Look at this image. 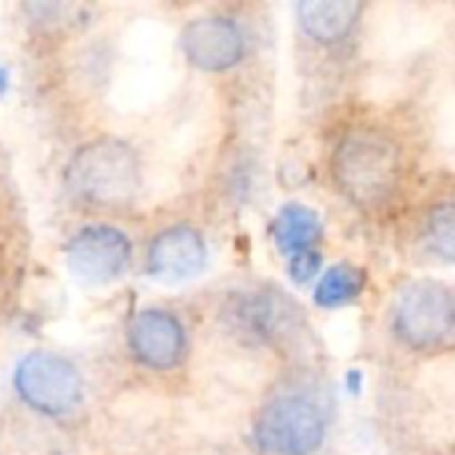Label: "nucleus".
<instances>
[{
	"label": "nucleus",
	"instance_id": "f257e3e1",
	"mask_svg": "<svg viewBox=\"0 0 455 455\" xmlns=\"http://www.w3.org/2000/svg\"><path fill=\"white\" fill-rule=\"evenodd\" d=\"M331 173L347 200H352L357 208L373 211L384 205L400 187V149L376 128H355L333 149Z\"/></svg>",
	"mask_w": 455,
	"mask_h": 455
},
{
	"label": "nucleus",
	"instance_id": "f03ea898",
	"mask_svg": "<svg viewBox=\"0 0 455 455\" xmlns=\"http://www.w3.org/2000/svg\"><path fill=\"white\" fill-rule=\"evenodd\" d=\"M139 157L120 139H96L77 149L64 171L69 195L80 203L115 208L139 192Z\"/></svg>",
	"mask_w": 455,
	"mask_h": 455
},
{
	"label": "nucleus",
	"instance_id": "7ed1b4c3",
	"mask_svg": "<svg viewBox=\"0 0 455 455\" xmlns=\"http://www.w3.org/2000/svg\"><path fill=\"white\" fill-rule=\"evenodd\" d=\"M253 435L267 455H315L328 435L325 405L312 392L288 387L264 403Z\"/></svg>",
	"mask_w": 455,
	"mask_h": 455
},
{
	"label": "nucleus",
	"instance_id": "20e7f679",
	"mask_svg": "<svg viewBox=\"0 0 455 455\" xmlns=\"http://www.w3.org/2000/svg\"><path fill=\"white\" fill-rule=\"evenodd\" d=\"M392 328L411 349H435L445 344L455 336V293L432 280L408 283L395 299Z\"/></svg>",
	"mask_w": 455,
	"mask_h": 455
},
{
	"label": "nucleus",
	"instance_id": "39448f33",
	"mask_svg": "<svg viewBox=\"0 0 455 455\" xmlns=\"http://www.w3.org/2000/svg\"><path fill=\"white\" fill-rule=\"evenodd\" d=\"M16 395L43 416H67L83 400V379L72 363L51 352L27 355L13 373Z\"/></svg>",
	"mask_w": 455,
	"mask_h": 455
},
{
	"label": "nucleus",
	"instance_id": "423d86ee",
	"mask_svg": "<svg viewBox=\"0 0 455 455\" xmlns=\"http://www.w3.org/2000/svg\"><path fill=\"white\" fill-rule=\"evenodd\" d=\"M131 261L128 237L107 224H93L80 229L67 245V264L72 275L83 283H109L117 280Z\"/></svg>",
	"mask_w": 455,
	"mask_h": 455
},
{
	"label": "nucleus",
	"instance_id": "0eeeda50",
	"mask_svg": "<svg viewBox=\"0 0 455 455\" xmlns=\"http://www.w3.org/2000/svg\"><path fill=\"white\" fill-rule=\"evenodd\" d=\"M181 51L192 67L224 72L245 56V35L229 16H200L184 27Z\"/></svg>",
	"mask_w": 455,
	"mask_h": 455
},
{
	"label": "nucleus",
	"instance_id": "6e6552de",
	"mask_svg": "<svg viewBox=\"0 0 455 455\" xmlns=\"http://www.w3.org/2000/svg\"><path fill=\"white\" fill-rule=\"evenodd\" d=\"M128 347L141 365L152 371H171L187 352V333L173 315L163 309H147L131 320Z\"/></svg>",
	"mask_w": 455,
	"mask_h": 455
},
{
	"label": "nucleus",
	"instance_id": "1a4fd4ad",
	"mask_svg": "<svg viewBox=\"0 0 455 455\" xmlns=\"http://www.w3.org/2000/svg\"><path fill=\"white\" fill-rule=\"evenodd\" d=\"M299 309L288 301L280 291H259L251 296H243L235 304L232 323L251 339L267 341V344H283V339H293L299 328Z\"/></svg>",
	"mask_w": 455,
	"mask_h": 455
},
{
	"label": "nucleus",
	"instance_id": "9d476101",
	"mask_svg": "<svg viewBox=\"0 0 455 455\" xmlns=\"http://www.w3.org/2000/svg\"><path fill=\"white\" fill-rule=\"evenodd\" d=\"M205 240L192 227H171L160 232L147 251V272L157 280H189L205 267Z\"/></svg>",
	"mask_w": 455,
	"mask_h": 455
},
{
	"label": "nucleus",
	"instance_id": "9b49d317",
	"mask_svg": "<svg viewBox=\"0 0 455 455\" xmlns=\"http://www.w3.org/2000/svg\"><path fill=\"white\" fill-rule=\"evenodd\" d=\"M363 8L360 0H301L296 5V19L307 37L328 45L344 40L355 29Z\"/></svg>",
	"mask_w": 455,
	"mask_h": 455
},
{
	"label": "nucleus",
	"instance_id": "f8f14e48",
	"mask_svg": "<svg viewBox=\"0 0 455 455\" xmlns=\"http://www.w3.org/2000/svg\"><path fill=\"white\" fill-rule=\"evenodd\" d=\"M320 235H323L320 216L312 208L299 205V203L280 208V213L275 216V224H272V240L285 259L317 251L315 245L320 243Z\"/></svg>",
	"mask_w": 455,
	"mask_h": 455
},
{
	"label": "nucleus",
	"instance_id": "ddd939ff",
	"mask_svg": "<svg viewBox=\"0 0 455 455\" xmlns=\"http://www.w3.org/2000/svg\"><path fill=\"white\" fill-rule=\"evenodd\" d=\"M365 291V272L355 264H333L328 267L315 288V304L323 309H336L352 304Z\"/></svg>",
	"mask_w": 455,
	"mask_h": 455
},
{
	"label": "nucleus",
	"instance_id": "4468645a",
	"mask_svg": "<svg viewBox=\"0 0 455 455\" xmlns=\"http://www.w3.org/2000/svg\"><path fill=\"white\" fill-rule=\"evenodd\" d=\"M424 237L432 253H437L443 261L455 264V203H443L429 211Z\"/></svg>",
	"mask_w": 455,
	"mask_h": 455
},
{
	"label": "nucleus",
	"instance_id": "2eb2a0df",
	"mask_svg": "<svg viewBox=\"0 0 455 455\" xmlns=\"http://www.w3.org/2000/svg\"><path fill=\"white\" fill-rule=\"evenodd\" d=\"M323 269V259H320V251H309V253H301V256H293L288 259V275L293 277V283L304 285L309 280H315Z\"/></svg>",
	"mask_w": 455,
	"mask_h": 455
}]
</instances>
